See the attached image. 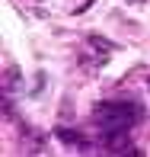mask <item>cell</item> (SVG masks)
I'll return each instance as SVG.
<instances>
[{
  "label": "cell",
  "mask_w": 150,
  "mask_h": 157,
  "mask_svg": "<svg viewBox=\"0 0 150 157\" xmlns=\"http://www.w3.org/2000/svg\"><path fill=\"white\" fill-rule=\"evenodd\" d=\"M134 116H137V109H134L131 103H99L96 109H93V119L99 122L109 138H115V135H125L128 128H131Z\"/></svg>",
  "instance_id": "1"
}]
</instances>
